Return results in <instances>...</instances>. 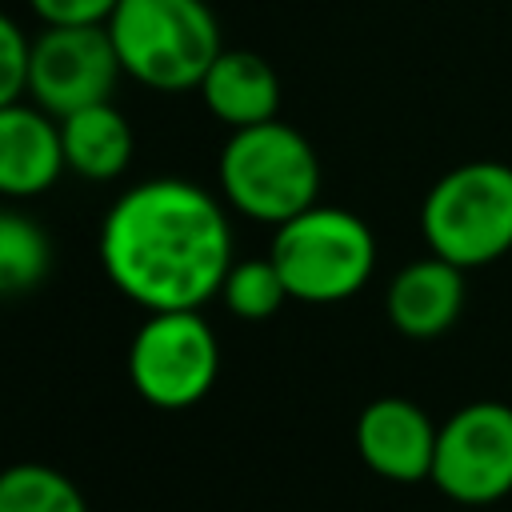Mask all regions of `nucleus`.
<instances>
[{
  "mask_svg": "<svg viewBox=\"0 0 512 512\" xmlns=\"http://www.w3.org/2000/svg\"><path fill=\"white\" fill-rule=\"evenodd\" d=\"M100 264L120 296L148 312H188L224 288L232 228L212 192L188 180H144L104 216Z\"/></svg>",
  "mask_w": 512,
  "mask_h": 512,
  "instance_id": "1",
  "label": "nucleus"
},
{
  "mask_svg": "<svg viewBox=\"0 0 512 512\" xmlns=\"http://www.w3.org/2000/svg\"><path fill=\"white\" fill-rule=\"evenodd\" d=\"M120 64L160 92L200 88L220 44V24L204 0H120L108 20Z\"/></svg>",
  "mask_w": 512,
  "mask_h": 512,
  "instance_id": "2",
  "label": "nucleus"
},
{
  "mask_svg": "<svg viewBox=\"0 0 512 512\" xmlns=\"http://www.w3.org/2000/svg\"><path fill=\"white\" fill-rule=\"evenodd\" d=\"M420 228L428 252L456 268H484L512 252V168L464 160L424 196Z\"/></svg>",
  "mask_w": 512,
  "mask_h": 512,
  "instance_id": "3",
  "label": "nucleus"
},
{
  "mask_svg": "<svg viewBox=\"0 0 512 512\" xmlns=\"http://www.w3.org/2000/svg\"><path fill=\"white\" fill-rule=\"evenodd\" d=\"M220 188L236 212L260 224H284L316 204L320 160L284 120L236 128L220 148Z\"/></svg>",
  "mask_w": 512,
  "mask_h": 512,
  "instance_id": "4",
  "label": "nucleus"
},
{
  "mask_svg": "<svg viewBox=\"0 0 512 512\" xmlns=\"http://www.w3.org/2000/svg\"><path fill=\"white\" fill-rule=\"evenodd\" d=\"M268 256L280 268L292 300L340 304L368 284L376 268V240L356 212L312 204L276 224Z\"/></svg>",
  "mask_w": 512,
  "mask_h": 512,
  "instance_id": "5",
  "label": "nucleus"
},
{
  "mask_svg": "<svg viewBox=\"0 0 512 512\" xmlns=\"http://www.w3.org/2000/svg\"><path fill=\"white\" fill-rule=\"evenodd\" d=\"M220 376V344L212 324L188 312H148L128 344V380L152 408L180 412L200 404Z\"/></svg>",
  "mask_w": 512,
  "mask_h": 512,
  "instance_id": "6",
  "label": "nucleus"
},
{
  "mask_svg": "<svg viewBox=\"0 0 512 512\" xmlns=\"http://www.w3.org/2000/svg\"><path fill=\"white\" fill-rule=\"evenodd\" d=\"M432 484L468 508L512 496V408L472 400L440 424Z\"/></svg>",
  "mask_w": 512,
  "mask_h": 512,
  "instance_id": "7",
  "label": "nucleus"
},
{
  "mask_svg": "<svg viewBox=\"0 0 512 512\" xmlns=\"http://www.w3.org/2000/svg\"><path fill=\"white\" fill-rule=\"evenodd\" d=\"M124 64L112 44L108 24H76V28H44L32 40V80L28 96L56 120L108 104Z\"/></svg>",
  "mask_w": 512,
  "mask_h": 512,
  "instance_id": "8",
  "label": "nucleus"
},
{
  "mask_svg": "<svg viewBox=\"0 0 512 512\" xmlns=\"http://www.w3.org/2000/svg\"><path fill=\"white\" fill-rule=\"evenodd\" d=\"M436 440H440V428L428 420V412L420 404H412L404 396H380L356 420L360 460L368 464V472H376L392 484L432 480Z\"/></svg>",
  "mask_w": 512,
  "mask_h": 512,
  "instance_id": "9",
  "label": "nucleus"
},
{
  "mask_svg": "<svg viewBox=\"0 0 512 512\" xmlns=\"http://www.w3.org/2000/svg\"><path fill=\"white\" fill-rule=\"evenodd\" d=\"M68 168L64 132L52 112L40 104H4L0 108V192L12 200L40 196Z\"/></svg>",
  "mask_w": 512,
  "mask_h": 512,
  "instance_id": "10",
  "label": "nucleus"
},
{
  "mask_svg": "<svg viewBox=\"0 0 512 512\" xmlns=\"http://www.w3.org/2000/svg\"><path fill=\"white\" fill-rule=\"evenodd\" d=\"M464 308V268L424 256L404 264L388 284V320L412 340H432L460 320Z\"/></svg>",
  "mask_w": 512,
  "mask_h": 512,
  "instance_id": "11",
  "label": "nucleus"
},
{
  "mask_svg": "<svg viewBox=\"0 0 512 512\" xmlns=\"http://www.w3.org/2000/svg\"><path fill=\"white\" fill-rule=\"evenodd\" d=\"M200 96H204L208 112L236 132V128L276 120L280 80L264 56H256L248 48H224L216 56V64L208 68V76L200 80Z\"/></svg>",
  "mask_w": 512,
  "mask_h": 512,
  "instance_id": "12",
  "label": "nucleus"
},
{
  "mask_svg": "<svg viewBox=\"0 0 512 512\" xmlns=\"http://www.w3.org/2000/svg\"><path fill=\"white\" fill-rule=\"evenodd\" d=\"M60 132H64V160L84 180H112L132 160V124L112 100L64 116Z\"/></svg>",
  "mask_w": 512,
  "mask_h": 512,
  "instance_id": "13",
  "label": "nucleus"
},
{
  "mask_svg": "<svg viewBox=\"0 0 512 512\" xmlns=\"http://www.w3.org/2000/svg\"><path fill=\"white\" fill-rule=\"evenodd\" d=\"M48 260H52V248L40 224L24 212L4 208L0 212V292L4 296L32 292L44 280Z\"/></svg>",
  "mask_w": 512,
  "mask_h": 512,
  "instance_id": "14",
  "label": "nucleus"
},
{
  "mask_svg": "<svg viewBox=\"0 0 512 512\" xmlns=\"http://www.w3.org/2000/svg\"><path fill=\"white\" fill-rule=\"evenodd\" d=\"M0 512H88V504L60 468L12 464L0 476Z\"/></svg>",
  "mask_w": 512,
  "mask_h": 512,
  "instance_id": "15",
  "label": "nucleus"
},
{
  "mask_svg": "<svg viewBox=\"0 0 512 512\" xmlns=\"http://www.w3.org/2000/svg\"><path fill=\"white\" fill-rule=\"evenodd\" d=\"M220 296H224L232 316L252 320V324L276 316L284 308V300H292L280 268L272 264V256H264V260H236L228 268V276H224Z\"/></svg>",
  "mask_w": 512,
  "mask_h": 512,
  "instance_id": "16",
  "label": "nucleus"
},
{
  "mask_svg": "<svg viewBox=\"0 0 512 512\" xmlns=\"http://www.w3.org/2000/svg\"><path fill=\"white\" fill-rule=\"evenodd\" d=\"M32 80V40L16 20H0V108L20 104Z\"/></svg>",
  "mask_w": 512,
  "mask_h": 512,
  "instance_id": "17",
  "label": "nucleus"
},
{
  "mask_svg": "<svg viewBox=\"0 0 512 512\" xmlns=\"http://www.w3.org/2000/svg\"><path fill=\"white\" fill-rule=\"evenodd\" d=\"M44 28H76V24H108L120 0H28Z\"/></svg>",
  "mask_w": 512,
  "mask_h": 512,
  "instance_id": "18",
  "label": "nucleus"
}]
</instances>
